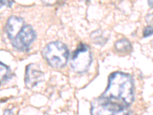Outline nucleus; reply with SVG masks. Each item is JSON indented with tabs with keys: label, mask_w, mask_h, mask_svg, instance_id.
Masks as SVG:
<instances>
[{
	"label": "nucleus",
	"mask_w": 153,
	"mask_h": 115,
	"mask_svg": "<svg viewBox=\"0 0 153 115\" xmlns=\"http://www.w3.org/2000/svg\"><path fill=\"white\" fill-rule=\"evenodd\" d=\"M98 99L110 106L128 109L134 100L133 79L129 74L113 72L109 77L107 88Z\"/></svg>",
	"instance_id": "obj_1"
},
{
	"label": "nucleus",
	"mask_w": 153,
	"mask_h": 115,
	"mask_svg": "<svg viewBox=\"0 0 153 115\" xmlns=\"http://www.w3.org/2000/svg\"><path fill=\"white\" fill-rule=\"evenodd\" d=\"M42 56L49 65L54 68H62L67 65L69 50L63 42H50L42 50Z\"/></svg>",
	"instance_id": "obj_2"
},
{
	"label": "nucleus",
	"mask_w": 153,
	"mask_h": 115,
	"mask_svg": "<svg viewBox=\"0 0 153 115\" xmlns=\"http://www.w3.org/2000/svg\"><path fill=\"white\" fill-rule=\"evenodd\" d=\"M92 62V54L87 45L80 43L71 58V66L74 72L84 73L88 70Z\"/></svg>",
	"instance_id": "obj_3"
},
{
	"label": "nucleus",
	"mask_w": 153,
	"mask_h": 115,
	"mask_svg": "<svg viewBox=\"0 0 153 115\" xmlns=\"http://www.w3.org/2000/svg\"><path fill=\"white\" fill-rule=\"evenodd\" d=\"M36 33L31 25H26L22 27L21 31L12 40V45L15 49L20 52H28L31 44L35 41Z\"/></svg>",
	"instance_id": "obj_4"
},
{
	"label": "nucleus",
	"mask_w": 153,
	"mask_h": 115,
	"mask_svg": "<svg viewBox=\"0 0 153 115\" xmlns=\"http://www.w3.org/2000/svg\"><path fill=\"white\" fill-rule=\"evenodd\" d=\"M91 115H130L128 109L110 106L96 98L91 103Z\"/></svg>",
	"instance_id": "obj_5"
},
{
	"label": "nucleus",
	"mask_w": 153,
	"mask_h": 115,
	"mask_svg": "<svg viewBox=\"0 0 153 115\" xmlns=\"http://www.w3.org/2000/svg\"><path fill=\"white\" fill-rule=\"evenodd\" d=\"M45 76L44 73L37 68L35 64H30L26 67L25 75V83L27 88H32L35 87L40 82L43 81Z\"/></svg>",
	"instance_id": "obj_6"
},
{
	"label": "nucleus",
	"mask_w": 153,
	"mask_h": 115,
	"mask_svg": "<svg viewBox=\"0 0 153 115\" xmlns=\"http://www.w3.org/2000/svg\"><path fill=\"white\" fill-rule=\"evenodd\" d=\"M23 25H24L23 19L18 16H12L8 19L7 24L5 26V31L11 41L13 40L19 34V31H21L22 27L24 26Z\"/></svg>",
	"instance_id": "obj_7"
},
{
	"label": "nucleus",
	"mask_w": 153,
	"mask_h": 115,
	"mask_svg": "<svg viewBox=\"0 0 153 115\" xmlns=\"http://www.w3.org/2000/svg\"><path fill=\"white\" fill-rule=\"evenodd\" d=\"M115 49L120 53H129L132 51V47L130 42L126 38H122L115 43Z\"/></svg>",
	"instance_id": "obj_8"
},
{
	"label": "nucleus",
	"mask_w": 153,
	"mask_h": 115,
	"mask_svg": "<svg viewBox=\"0 0 153 115\" xmlns=\"http://www.w3.org/2000/svg\"><path fill=\"white\" fill-rule=\"evenodd\" d=\"M12 74L9 66L0 61V84H3L12 78Z\"/></svg>",
	"instance_id": "obj_9"
},
{
	"label": "nucleus",
	"mask_w": 153,
	"mask_h": 115,
	"mask_svg": "<svg viewBox=\"0 0 153 115\" xmlns=\"http://www.w3.org/2000/svg\"><path fill=\"white\" fill-rule=\"evenodd\" d=\"M152 35V26L148 25V26L145 28L144 31H143V36L145 38H147V37L150 36Z\"/></svg>",
	"instance_id": "obj_10"
},
{
	"label": "nucleus",
	"mask_w": 153,
	"mask_h": 115,
	"mask_svg": "<svg viewBox=\"0 0 153 115\" xmlns=\"http://www.w3.org/2000/svg\"><path fill=\"white\" fill-rule=\"evenodd\" d=\"M12 3H13L12 1H11V2H9V1H0V8L2 7L5 5H7L9 7H10Z\"/></svg>",
	"instance_id": "obj_11"
},
{
	"label": "nucleus",
	"mask_w": 153,
	"mask_h": 115,
	"mask_svg": "<svg viewBox=\"0 0 153 115\" xmlns=\"http://www.w3.org/2000/svg\"><path fill=\"white\" fill-rule=\"evenodd\" d=\"M3 115H13L12 114V111L11 110H9V109H6V110L4 111Z\"/></svg>",
	"instance_id": "obj_12"
},
{
	"label": "nucleus",
	"mask_w": 153,
	"mask_h": 115,
	"mask_svg": "<svg viewBox=\"0 0 153 115\" xmlns=\"http://www.w3.org/2000/svg\"><path fill=\"white\" fill-rule=\"evenodd\" d=\"M149 5H151V7H152V1H151V2H149Z\"/></svg>",
	"instance_id": "obj_13"
}]
</instances>
